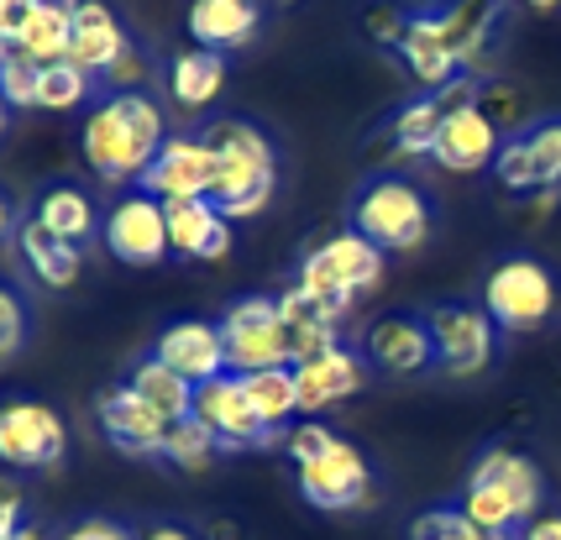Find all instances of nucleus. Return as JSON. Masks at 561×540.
<instances>
[{
	"instance_id": "f257e3e1",
	"label": "nucleus",
	"mask_w": 561,
	"mask_h": 540,
	"mask_svg": "<svg viewBox=\"0 0 561 540\" xmlns=\"http://www.w3.org/2000/svg\"><path fill=\"white\" fill-rule=\"evenodd\" d=\"M163 142H169L163 105L142 90H111L90 105V116L79 126V152L105 184H137Z\"/></svg>"
},
{
	"instance_id": "f03ea898",
	"label": "nucleus",
	"mask_w": 561,
	"mask_h": 540,
	"mask_svg": "<svg viewBox=\"0 0 561 540\" xmlns=\"http://www.w3.org/2000/svg\"><path fill=\"white\" fill-rule=\"evenodd\" d=\"M540 504H546V472H540V462H530L514 446H483L472 472H467V493L457 509L472 525H483V530L514 536L525 519L540 515Z\"/></svg>"
},
{
	"instance_id": "7ed1b4c3",
	"label": "nucleus",
	"mask_w": 561,
	"mask_h": 540,
	"mask_svg": "<svg viewBox=\"0 0 561 540\" xmlns=\"http://www.w3.org/2000/svg\"><path fill=\"white\" fill-rule=\"evenodd\" d=\"M210 148H216V210L226 221H247L273 199L278 184V152L268 131L247 122H216L205 126Z\"/></svg>"
},
{
	"instance_id": "20e7f679",
	"label": "nucleus",
	"mask_w": 561,
	"mask_h": 540,
	"mask_svg": "<svg viewBox=\"0 0 561 540\" xmlns=\"http://www.w3.org/2000/svg\"><path fill=\"white\" fill-rule=\"evenodd\" d=\"M352 231L378 252H415L436 231V199L404 173H378L352 199Z\"/></svg>"
},
{
	"instance_id": "39448f33",
	"label": "nucleus",
	"mask_w": 561,
	"mask_h": 540,
	"mask_svg": "<svg viewBox=\"0 0 561 540\" xmlns=\"http://www.w3.org/2000/svg\"><path fill=\"white\" fill-rule=\"evenodd\" d=\"M294 284L342 320L346 310H352V299L383 284V252L346 226V231H336V237H325L320 246L305 252V263H299V273H294Z\"/></svg>"
},
{
	"instance_id": "423d86ee",
	"label": "nucleus",
	"mask_w": 561,
	"mask_h": 540,
	"mask_svg": "<svg viewBox=\"0 0 561 540\" xmlns=\"http://www.w3.org/2000/svg\"><path fill=\"white\" fill-rule=\"evenodd\" d=\"M561 305V284L557 273L546 268L530 252H514L499 257L483 278V310L493 315L499 331H540L546 320L557 315Z\"/></svg>"
},
{
	"instance_id": "0eeeda50",
	"label": "nucleus",
	"mask_w": 561,
	"mask_h": 540,
	"mask_svg": "<svg viewBox=\"0 0 561 540\" xmlns=\"http://www.w3.org/2000/svg\"><path fill=\"white\" fill-rule=\"evenodd\" d=\"M226 336V372H263V368H294V342L284 310L273 295H247L220 315Z\"/></svg>"
},
{
	"instance_id": "6e6552de",
	"label": "nucleus",
	"mask_w": 561,
	"mask_h": 540,
	"mask_svg": "<svg viewBox=\"0 0 561 540\" xmlns=\"http://www.w3.org/2000/svg\"><path fill=\"white\" fill-rule=\"evenodd\" d=\"M294 478H299L305 504L320 509V515H346V509H367L373 504V467L336 430L325 436L320 451H310L305 462H294Z\"/></svg>"
},
{
	"instance_id": "1a4fd4ad",
	"label": "nucleus",
	"mask_w": 561,
	"mask_h": 540,
	"mask_svg": "<svg viewBox=\"0 0 561 540\" xmlns=\"http://www.w3.org/2000/svg\"><path fill=\"white\" fill-rule=\"evenodd\" d=\"M425 325L436 336V368L446 378H478L499 357V325L483 305H436L425 310Z\"/></svg>"
},
{
	"instance_id": "9d476101",
	"label": "nucleus",
	"mask_w": 561,
	"mask_h": 540,
	"mask_svg": "<svg viewBox=\"0 0 561 540\" xmlns=\"http://www.w3.org/2000/svg\"><path fill=\"white\" fill-rule=\"evenodd\" d=\"M100 242H105V252H111L116 263H126V268H158L173 252L163 199H152L147 189L122 195L100 216Z\"/></svg>"
},
{
	"instance_id": "9b49d317",
	"label": "nucleus",
	"mask_w": 561,
	"mask_h": 540,
	"mask_svg": "<svg viewBox=\"0 0 561 540\" xmlns=\"http://www.w3.org/2000/svg\"><path fill=\"white\" fill-rule=\"evenodd\" d=\"M69 451V425L43 399H11L0 404V462L16 472L58 467Z\"/></svg>"
},
{
	"instance_id": "f8f14e48",
	"label": "nucleus",
	"mask_w": 561,
	"mask_h": 540,
	"mask_svg": "<svg viewBox=\"0 0 561 540\" xmlns=\"http://www.w3.org/2000/svg\"><path fill=\"white\" fill-rule=\"evenodd\" d=\"M137 189H147L163 205H179V199H210L216 195V148L205 131H184V137H169L158 158L147 163V173L137 179Z\"/></svg>"
},
{
	"instance_id": "ddd939ff",
	"label": "nucleus",
	"mask_w": 561,
	"mask_h": 540,
	"mask_svg": "<svg viewBox=\"0 0 561 540\" xmlns=\"http://www.w3.org/2000/svg\"><path fill=\"white\" fill-rule=\"evenodd\" d=\"M499 184L514 189V195H540V189H557L561 184V116H546V122L525 126L504 137L499 148Z\"/></svg>"
},
{
	"instance_id": "4468645a",
	"label": "nucleus",
	"mask_w": 561,
	"mask_h": 540,
	"mask_svg": "<svg viewBox=\"0 0 561 540\" xmlns=\"http://www.w3.org/2000/svg\"><path fill=\"white\" fill-rule=\"evenodd\" d=\"M499 148H504V126L483 111V100H467V105H446L431 158L446 173H483L499 163Z\"/></svg>"
},
{
	"instance_id": "2eb2a0df",
	"label": "nucleus",
	"mask_w": 561,
	"mask_h": 540,
	"mask_svg": "<svg viewBox=\"0 0 561 540\" xmlns=\"http://www.w3.org/2000/svg\"><path fill=\"white\" fill-rule=\"evenodd\" d=\"M195 420L216 436L226 451H247V446H268L273 430L257 420L252 410V399H247L242 378L237 372H220L210 383H199L195 389Z\"/></svg>"
},
{
	"instance_id": "dca6fc26",
	"label": "nucleus",
	"mask_w": 561,
	"mask_h": 540,
	"mask_svg": "<svg viewBox=\"0 0 561 540\" xmlns=\"http://www.w3.org/2000/svg\"><path fill=\"white\" fill-rule=\"evenodd\" d=\"M363 357L378 372L415 378V372L436 368V336H431L425 315H404V310H393V315H378L373 325H367Z\"/></svg>"
},
{
	"instance_id": "f3484780",
	"label": "nucleus",
	"mask_w": 561,
	"mask_h": 540,
	"mask_svg": "<svg viewBox=\"0 0 561 540\" xmlns=\"http://www.w3.org/2000/svg\"><path fill=\"white\" fill-rule=\"evenodd\" d=\"M393 53H399L404 74L415 79V84H425L431 95L446 90L451 79H462V58H457V48H451V37H446V26H440L436 5L410 11V22H404V32H399Z\"/></svg>"
},
{
	"instance_id": "a211bd4d",
	"label": "nucleus",
	"mask_w": 561,
	"mask_h": 540,
	"mask_svg": "<svg viewBox=\"0 0 561 540\" xmlns=\"http://www.w3.org/2000/svg\"><path fill=\"white\" fill-rule=\"evenodd\" d=\"M367 383V357L352 346H331L305 363H294V393H299V415H320L331 404H346Z\"/></svg>"
},
{
	"instance_id": "6ab92c4d",
	"label": "nucleus",
	"mask_w": 561,
	"mask_h": 540,
	"mask_svg": "<svg viewBox=\"0 0 561 540\" xmlns=\"http://www.w3.org/2000/svg\"><path fill=\"white\" fill-rule=\"evenodd\" d=\"M100 415V430H105V441L126 451V457H163V436H169V420L158 415L152 404H147L142 393L122 383V389H105L95 404Z\"/></svg>"
},
{
	"instance_id": "aec40b11",
	"label": "nucleus",
	"mask_w": 561,
	"mask_h": 540,
	"mask_svg": "<svg viewBox=\"0 0 561 540\" xmlns=\"http://www.w3.org/2000/svg\"><path fill=\"white\" fill-rule=\"evenodd\" d=\"M152 357L169 363L179 378L190 383H210L226 372V336H220V320H173L169 331L152 342Z\"/></svg>"
},
{
	"instance_id": "412c9836",
	"label": "nucleus",
	"mask_w": 561,
	"mask_h": 540,
	"mask_svg": "<svg viewBox=\"0 0 561 540\" xmlns=\"http://www.w3.org/2000/svg\"><path fill=\"white\" fill-rule=\"evenodd\" d=\"M184 32H190V48H247L263 32V0H190Z\"/></svg>"
},
{
	"instance_id": "4be33fe9",
	"label": "nucleus",
	"mask_w": 561,
	"mask_h": 540,
	"mask_svg": "<svg viewBox=\"0 0 561 540\" xmlns=\"http://www.w3.org/2000/svg\"><path fill=\"white\" fill-rule=\"evenodd\" d=\"M131 53V37H126L122 16L105 5V0H84L73 11V32H69V58L84 69V74L105 79L116 64Z\"/></svg>"
},
{
	"instance_id": "5701e85b",
	"label": "nucleus",
	"mask_w": 561,
	"mask_h": 540,
	"mask_svg": "<svg viewBox=\"0 0 561 540\" xmlns=\"http://www.w3.org/2000/svg\"><path fill=\"white\" fill-rule=\"evenodd\" d=\"M436 16L462 58V74H478L493 58L499 32H504V0H440Z\"/></svg>"
},
{
	"instance_id": "b1692460",
	"label": "nucleus",
	"mask_w": 561,
	"mask_h": 540,
	"mask_svg": "<svg viewBox=\"0 0 561 540\" xmlns=\"http://www.w3.org/2000/svg\"><path fill=\"white\" fill-rule=\"evenodd\" d=\"M169 210V246L190 263H220L231 252V221L216 210V199H179Z\"/></svg>"
},
{
	"instance_id": "393cba45",
	"label": "nucleus",
	"mask_w": 561,
	"mask_h": 540,
	"mask_svg": "<svg viewBox=\"0 0 561 540\" xmlns=\"http://www.w3.org/2000/svg\"><path fill=\"white\" fill-rule=\"evenodd\" d=\"M16 252H22V263L32 268V278L48 284V289H73L79 273H84V246L53 237L37 216H26V221L16 226Z\"/></svg>"
},
{
	"instance_id": "a878e982",
	"label": "nucleus",
	"mask_w": 561,
	"mask_h": 540,
	"mask_svg": "<svg viewBox=\"0 0 561 540\" xmlns=\"http://www.w3.org/2000/svg\"><path fill=\"white\" fill-rule=\"evenodd\" d=\"M440 122H446V100L440 95H415V100H404L389 122H383L378 137H383V148L399 152V158H431Z\"/></svg>"
},
{
	"instance_id": "bb28decb",
	"label": "nucleus",
	"mask_w": 561,
	"mask_h": 540,
	"mask_svg": "<svg viewBox=\"0 0 561 540\" xmlns=\"http://www.w3.org/2000/svg\"><path fill=\"white\" fill-rule=\"evenodd\" d=\"M278 310H284V325H289L294 363H305V357H316V352L342 346V336H336V325H342V320L331 315L325 305H316V299L305 295L299 284H289V289L278 295Z\"/></svg>"
},
{
	"instance_id": "cd10ccee",
	"label": "nucleus",
	"mask_w": 561,
	"mask_h": 540,
	"mask_svg": "<svg viewBox=\"0 0 561 540\" xmlns=\"http://www.w3.org/2000/svg\"><path fill=\"white\" fill-rule=\"evenodd\" d=\"M220 90H226V58L210 48H184L173 53L169 64V95L184 105V111H205L216 105Z\"/></svg>"
},
{
	"instance_id": "c85d7f7f",
	"label": "nucleus",
	"mask_w": 561,
	"mask_h": 540,
	"mask_svg": "<svg viewBox=\"0 0 561 540\" xmlns=\"http://www.w3.org/2000/svg\"><path fill=\"white\" fill-rule=\"evenodd\" d=\"M32 216L48 226L53 237H64V242H73V246H84L100 231L95 199L84 195L79 184H53V189H43L37 205H32Z\"/></svg>"
},
{
	"instance_id": "c756f323",
	"label": "nucleus",
	"mask_w": 561,
	"mask_h": 540,
	"mask_svg": "<svg viewBox=\"0 0 561 540\" xmlns=\"http://www.w3.org/2000/svg\"><path fill=\"white\" fill-rule=\"evenodd\" d=\"M69 32H73L69 11H48V5L26 0V16H22V26H16V37H11V53L32 58L37 69H48L58 58H69Z\"/></svg>"
},
{
	"instance_id": "7c9ffc66",
	"label": "nucleus",
	"mask_w": 561,
	"mask_h": 540,
	"mask_svg": "<svg viewBox=\"0 0 561 540\" xmlns=\"http://www.w3.org/2000/svg\"><path fill=\"white\" fill-rule=\"evenodd\" d=\"M126 383L142 393L147 404L169 420V425H179V420L195 415V383H190V378H179V372H173L169 363H158V357H142V363L131 368Z\"/></svg>"
},
{
	"instance_id": "2f4dec72",
	"label": "nucleus",
	"mask_w": 561,
	"mask_h": 540,
	"mask_svg": "<svg viewBox=\"0 0 561 540\" xmlns=\"http://www.w3.org/2000/svg\"><path fill=\"white\" fill-rule=\"evenodd\" d=\"M242 389H247V399H252L257 420L268 425L273 436H278L284 425H294V415H299V393H294V368L242 372Z\"/></svg>"
},
{
	"instance_id": "473e14b6",
	"label": "nucleus",
	"mask_w": 561,
	"mask_h": 540,
	"mask_svg": "<svg viewBox=\"0 0 561 540\" xmlns=\"http://www.w3.org/2000/svg\"><path fill=\"white\" fill-rule=\"evenodd\" d=\"M90 95H95V74H84L73 58H58V64L43 69V84H37V111H79Z\"/></svg>"
},
{
	"instance_id": "72a5a7b5",
	"label": "nucleus",
	"mask_w": 561,
	"mask_h": 540,
	"mask_svg": "<svg viewBox=\"0 0 561 540\" xmlns=\"http://www.w3.org/2000/svg\"><path fill=\"white\" fill-rule=\"evenodd\" d=\"M410 540H510V536L472 525V519H467L462 509H451V504H436V509L415 515V525H410Z\"/></svg>"
},
{
	"instance_id": "f704fd0d",
	"label": "nucleus",
	"mask_w": 561,
	"mask_h": 540,
	"mask_svg": "<svg viewBox=\"0 0 561 540\" xmlns=\"http://www.w3.org/2000/svg\"><path fill=\"white\" fill-rule=\"evenodd\" d=\"M216 451H220V441L199 425L195 415L179 420V425H169V436H163V457H169L173 467H205Z\"/></svg>"
},
{
	"instance_id": "c9c22d12",
	"label": "nucleus",
	"mask_w": 561,
	"mask_h": 540,
	"mask_svg": "<svg viewBox=\"0 0 561 540\" xmlns=\"http://www.w3.org/2000/svg\"><path fill=\"white\" fill-rule=\"evenodd\" d=\"M37 84H43V69L32 58H22V53L0 58V95L11 111H37Z\"/></svg>"
},
{
	"instance_id": "e433bc0d",
	"label": "nucleus",
	"mask_w": 561,
	"mask_h": 540,
	"mask_svg": "<svg viewBox=\"0 0 561 540\" xmlns=\"http://www.w3.org/2000/svg\"><path fill=\"white\" fill-rule=\"evenodd\" d=\"M26 299L22 289H11L5 278H0V357H11V352H22L26 342Z\"/></svg>"
},
{
	"instance_id": "4c0bfd02",
	"label": "nucleus",
	"mask_w": 561,
	"mask_h": 540,
	"mask_svg": "<svg viewBox=\"0 0 561 540\" xmlns=\"http://www.w3.org/2000/svg\"><path fill=\"white\" fill-rule=\"evenodd\" d=\"M26 489L11 478V472H0V540H11L16 530L26 525Z\"/></svg>"
},
{
	"instance_id": "58836bf2",
	"label": "nucleus",
	"mask_w": 561,
	"mask_h": 540,
	"mask_svg": "<svg viewBox=\"0 0 561 540\" xmlns=\"http://www.w3.org/2000/svg\"><path fill=\"white\" fill-rule=\"evenodd\" d=\"M404 22H410V11H399V5H373L367 32H373L383 48H393V43H399V32H404Z\"/></svg>"
},
{
	"instance_id": "ea45409f",
	"label": "nucleus",
	"mask_w": 561,
	"mask_h": 540,
	"mask_svg": "<svg viewBox=\"0 0 561 540\" xmlns=\"http://www.w3.org/2000/svg\"><path fill=\"white\" fill-rule=\"evenodd\" d=\"M64 540H142V536H131V530L116 525V519H79Z\"/></svg>"
},
{
	"instance_id": "a19ab883",
	"label": "nucleus",
	"mask_w": 561,
	"mask_h": 540,
	"mask_svg": "<svg viewBox=\"0 0 561 540\" xmlns=\"http://www.w3.org/2000/svg\"><path fill=\"white\" fill-rule=\"evenodd\" d=\"M22 16H26V0H0V58L11 53V37H16Z\"/></svg>"
},
{
	"instance_id": "79ce46f5",
	"label": "nucleus",
	"mask_w": 561,
	"mask_h": 540,
	"mask_svg": "<svg viewBox=\"0 0 561 540\" xmlns=\"http://www.w3.org/2000/svg\"><path fill=\"white\" fill-rule=\"evenodd\" d=\"M519 540H561V515H536L519 525Z\"/></svg>"
},
{
	"instance_id": "37998d69",
	"label": "nucleus",
	"mask_w": 561,
	"mask_h": 540,
	"mask_svg": "<svg viewBox=\"0 0 561 540\" xmlns=\"http://www.w3.org/2000/svg\"><path fill=\"white\" fill-rule=\"evenodd\" d=\"M142 540H195L184 525H152V530H142Z\"/></svg>"
},
{
	"instance_id": "c03bdc74",
	"label": "nucleus",
	"mask_w": 561,
	"mask_h": 540,
	"mask_svg": "<svg viewBox=\"0 0 561 540\" xmlns=\"http://www.w3.org/2000/svg\"><path fill=\"white\" fill-rule=\"evenodd\" d=\"M205 540H237V525H231V519H210V525H205Z\"/></svg>"
},
{
	"instance_id": "a18cd8bd",
	"label": "nucleus",
	"mask_w": 561,
	"mask_h": 540,
	"mask_svg": "<svg viewBox=\"0 0 561 540\" xmlns=\"http://www.w3.org/2000/svg\"><path fill=\"white\" fill-rule=\"evenodd\" d=\"M11 540H53V536H48V530H43V525H22V530H16V536H11Z\"/></svg>"
},
{
	"instance_id": "49530a36",
	"label": "nucleus",
	"mask_w": 561,
	"mask_h": 540,
	"mask_svg": "<svg viewBox=\"0 0 561 540\" xmlns=\"http://www.w3.org/2000/svg\"><path fill=\"white\" fill-rule=\"evenodd\" d=\"M37 5H48V11H69V16H73V11H79L84 0H37Z\"/></svg>"
},
{
	"instance_id": "de8ad7c7",
	"label": "nucleus",
	"mask_w": 561,
	"mask_h": 540,
	"mask_svg": "<svg viewBox=\"0 0 561 540\" xmlns=\"http://www.w3.org/2000/svg\"><path fill=\"white\" fill-rule=\"evenodd\" d=\"M5 231H11V199L0 195V242H5Z\"/></svg>"
},
{
	"instance_id": "09e8293b",
	"label": "nucleus",
	"mask_w": 561,
	"mask_h": 540,
	"mask_svg": "<svg viewBox=\"0 0 561 540\" xmlns=\"http://www.w3.org/2000/svg\"><path fill=\"white\" fill-rule=\"evenodd\" d=\"M519 5H530V11H561V0H519Z\"/></svg>"
},
{
	"instance_id": "8fccbe9b",
	"label": "nucleus",
	"mask_w": 561,
	"mask_h": 540,
	"mask_svg": "<svg viewBox=\"0 0 561 540\" xmlns=\"http://www.w3.org/2000/svg\"><path fill=\"white\" fill-rule=\"evenodd\" d=\"M5 122H11V105H5V95H0V137H5Z\"/></svg>"
}]
</instances>
